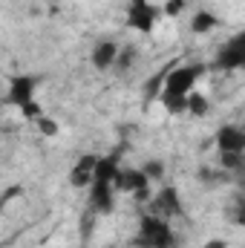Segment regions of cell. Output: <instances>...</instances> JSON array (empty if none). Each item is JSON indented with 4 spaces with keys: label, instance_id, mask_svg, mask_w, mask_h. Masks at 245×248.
<instances>
[{
    "label": "cell",
    "instance_id": "e0dca14e",
    "mask_svg": "<svg viewBox=\"0 0 245 248\" xmlns=\"http://www.w3.org/2000/svg\"><path fill=\"white\" fill-rule=\"evenodd\" d=\"M182 12H184V0H168V3L162 6V15H168V17L182 15Z\"/></svg>",
    "mask_w": 245,
    "mask_h": 248
},
{
    "label": "cell",
    "instance_id": "ba28073f",
    "mask_svg": "<svg viewBox=\"0 0 245 248\" xmlns=\"http://www.w3.org/2000/svg\"><path fill=\"white\" fill-rule=\"evenodd\" d=\"M150 211L153 214H159V217H165V219H179V217H184V205L182 199H179V190L176 187H162L159 193H153L150 199Z\"/></svg>",
    "mask_w": 245,
    "mask_h": 248
},
{
    "label": "cell",
    "instance_id": "52a82bcc",
    "mask_svg": "<svg viewBox=\"0 0 245 248\" xmlns=\"http://www.w3.org/2000/svg\"><path fill=\"white\" fill-rule=\"evenodd\" d=\"M150 187H153V182L138 168H119V176H116V190L119 193H133L138 202H147L153 196Z\"/></svg>",
    "mask_w": 245,
    "mask_h": 248
},
{
    "label": "cell",
    "instance_id": "5b68a950",
    "mask_svg": "<svg viewBox=\"0 0 245 248\" xmlns=\"http://www.w3.org/2000/svg\"><path fill=\"white\" fill-rule=\"evenodd\" d=\"M162 20V6L153 0H130L127 3V26L138 35H153V29Z\"/></svg>",
    "mask_w": 245,
    "mask_h": 248
},
{
    "label": "cell",
    "instance_id": "2e32d148",
    "mask_svg": "<svg viewBox=\"0 0 245 248\" xmlns=\"http://www.w3.org/2000/svg\"><path fill=\"white\" fill-rule=\"evenodd\" d=\"M35 124H38V130H41V133H46V136H55V133H58V124H55V119H49L46 113H44V116H38V119H35Z\"/></svg>",
    "mask_w": 245,
    "mask_h": 248
},
{
    "label": "cell",
    "instance_id": "30bf717a",
    "mask_svg": "<svg viewBox=\"0 0 245 248\" xmlns=\"http://www.w3.org/2000/svg\"><path fill=\"white\" fill-rule=\"evenodd\" d=\"M95 162H98L95 153H84V156L75 159V165L69 168V185L75 187V190H87L90 187L92 173H95Z\"/></svg>",
    "mask_w": 245,
    "mask_h": 248
},
{
    "label": "cell",
    "instance_id": "8992f818",
    "mask_svg": "<svg viewBox=\"0 0 245 248\" xmlns=\"http://www.w3.org/2000/svg\"><path fill=\"white\" fill-rule=\"evenodd\" d=\"M245 63V35H234V38H228L222 46H219V52H216V58H214V69H222V72H237V69H243Z\"/></svg>",
    "mask_w": 245,
    "mask_h": 248
},
{
    "label": "cell",
    "instance_id": "6da1fadb",
    "mask_svg": "<svg viewBox=\"0 0 245 248\" xmlns=\"http://www.w3.org/2000/svg\"><path fill=\"white\" fill-rule=\"evenodd\" d=\"M205 72H208L205 63H179V66H170L162 75L156 98H159V104L165 107L168 116H184L187 95L196 90V84Z\"/></svg>",
    "mask_w": 245,
    "mask_h": 248
},
{
    "label": "cell",
    "instance_id": "3957f363",
    "mask_svg": "<svg viewBox=\"0 0 245 248\" xmlns=\"http://www.w3.org/2000/svg\"><path fill=\"white\" fill-rule=\"evenodd\" d=\"M136 248H176L179 246V237H176V228L170 219L153 214V211H144L138 217V228H136Z\"/></svg>",
    "mask_w": 245,
    "mask_h": 248
},
{
    "label": "cell",
    "instance_id": "277c9868",
    "mask_svg": "<svg viewBox=\"0 0 245 248\" xmlns=\"http://www.w3.org/2000/svg\"><path fill=\"white\" fill-rule=\"evenodd\" d=\"M38 87H41V78L38 75H15L9 81V93H6V101L12 107L20 110L23 119L35 122L38 116H44L41 104H38Z\"/></svg>",
    "mask_w": 245,
    "mask_h": 248
},
{
    "label": "cell",
    "instance_id": "5bb4252c",
    "mask_svg": "<svg viewBox=\"0 0 245 248\" xmlns=\"http://www.w3.org/2000/svg\"><path fill=\"white\" fill-rule=\"evenodd\" d=\"M136 61H138V46H133V44H124V46H119V58H116V69H119V72L130 69Z\"/></svg>",
    "mask_w": 245,
    "mask_h": 248
},
{
    "label": "cell",
    "instance_id": "7c38bea8",
    "mask_svg": "<svg viewBox=\"0 0 245 248\" xmlns=\"http://www.w3.org/2000/svg\"><path fill=\"white\" fill-rule=\"evenodd\" d=\"M219 26V15H214V12H208V9H199L196 15H193V20H190V29L196 32V35H208V32H214Z\"/></svg>",
    "mask_w": 245,
    "mask_h": 248
},
{
    "label": "cell",
    "instance_id": "7a4b0ae2",
    "mask_svg": "<svg viewBox=\"0 0 245 248\" xmlns=\"http://www.w3.org/2000/svg\"><path fill=\"white\" fill-rule=\"evenodd\" d=\"M119 168H122V165H119V156H116V153L98 156L92 182L87 187V208H90V214H95V217H110V214L116 211V202H119V190H116Z\"/></svg>",
    "mask_w": 245,
    "mask_h": 248
},
{
    "label": "cell",
    "instance_id": "9a60e30c",
    "mask_svg": "<svg viewBox=\"0 0 245 248\" xmlns=\"http://www.w3.org/2000/svg\"><path fill=\"white\" fill-rule=\"evenodd\" d=\"M138 170H141L150 182H162V176H165V162H162V159H150V162H144Z\"/></svg>",
    "mask_w": 245,
    "mask_h": 248
},
{
    "label": "cell",
    "instance_id": "4fadbf2b",
    "mask_svg": "<svg viewBox=\"0 0 245 248\" xmlns=\"http://www.w3.org/2000/svg\"><path fill=\"white\" fill-rule=\"evenodd\" d=\"M184 113H190V116H196V119H205L208 113H211V101H208V95H202V93H190L187 95V104H184Z\"/></svg>",
    "mask_w": 245,
    "mask_h": 248
},
{
    "label": "cell",
    "instance_id": "9c48e42d",
    "mask_svg": "<svg viewBox=\"0 0 245 248\" xmlns=\"http://www.w3.org/2000/svg\"><path fill=\"white\" fill-rule=\"evenodd\" d=\"M214 141H216V153H245V130L240 124H222Z\"/></svg>",
    "mask_w": 245,
    "mask_h": 248
},
{
    "label": "cell",
    "instance_id": "ac0fdd59",
    "mask_svg": "<svg viewBox=\"0 0 245 248\" xmlns=\"http://www.w3.org/2000/svg\"><path fill=\"white\" fill-rule=\"evenodd\" d=\"M202 248H228V243H225V240H219V237H211V240H205V243H202Z\"/></svg>",
    "mask_w": 245,
    "mask_h": 248
},
{
    "label": "cell",
    "instance_id": "8fae6325",
    "mask_svg": "<svg viewBox=\"0 0 245 248\" xmlns=\"http://www.w3.org/2000/svg\"><path fill=\"white\" fill-rule=\"evenodd\" d=\"M119 46H122V44H116L113 38H104V41H98V44L92 46V52H90V63H92L98 72H110V69H116Z\"/></svg>",
    "mask_w": 245,
    "mask_h": 248
}]
</instances>
